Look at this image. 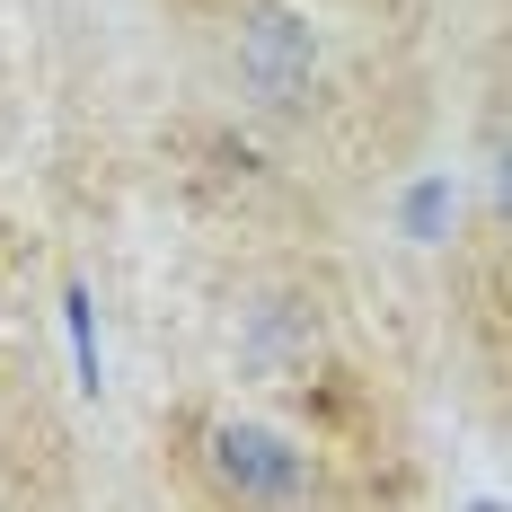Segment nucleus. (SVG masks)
I'll use <instances>...</instances> for the list:
<instances>
[{"label":"nucleus","instance_id":"1","mask_svg":"<svg viewBox=\"0 0 512 512\" xmlns=\"http://www.w3.org/2000/svg\"><path fill=\"white\" fill-rule=\"evenodd\" d=\"M212 460H221V486H239V495H301V451H283L256 424H221Z\"/></svg>","mask_w":512,"mask_h":512},{"label":"nucleus","instance_id":"2","mask_svg":"<svg viewBox=\"0 0 512 512\" xmlns=\"http://www.w3.org/2000/svg\"><path fill=\"white\" fill-rule=\"evenodd\" d=\"M301 71H309V36L292 18H265L256 27V89H265V106H292Z\"/></svg>","mask_w":512,"mask_h":512},{"label":"nucleus","instance_id":"3","mask_svg":"<svg viewBox=\"0 0 512 512\" xmlns=\"http://www.w3.org/2000/svg\"><path fill=\"white\" fill-rule=\"evenodd\" d=\"M451 186H442V177H424V186H407V239L415 248H442V230H451Z\"/></svg>","mask_w":512,"mask_h":512},{"label":"nucleus","instance_id":"4","mask_svg":"<svg viewBox=\"0 0 512 512\" xmlns=\"http://www.w3.org/2000/svg\"><path fill=\"white\" fill-rule=\"evenodd\" d=\"M62 327H71V362H80V389H98V301L71 283L62 292Z\"/></svg>","mask_w":512,"mask_h":512}]
</instances>
